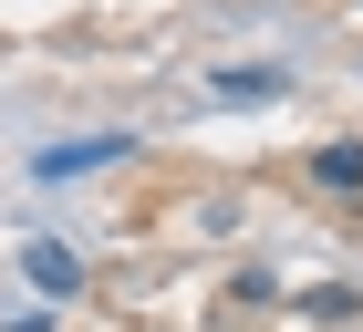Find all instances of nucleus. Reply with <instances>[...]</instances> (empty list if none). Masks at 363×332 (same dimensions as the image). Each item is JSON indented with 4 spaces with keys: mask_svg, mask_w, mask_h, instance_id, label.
I'll return each mask as SVG.
<instances>
[{
    "mask_svg": "<svg viewBox=\"0 0 363 332\" xmlns=\"http://www.w3.org/2000/svg\"><path fill=\"white\" fill-rule=\"evenodd\" d=\"M125 156H135V135H73V145H42L31 177H94V166H125Z\"/></svg>",
    "mask_w": 363,
    "mask_h": 332,
    "instance_id": "f257e3e1",
    "label": "nucleus"
},
{
    "mask_svg": "<svg viewBox=\"0 0 363 332\" xmlns=\"http://www.w3.org/2000/svg\"><path fill=\"white\" fill-rule=\"evenodd\" d=\"M21 270L42 280L52 301H73V291H84V260H73V249H52V239H31V249H21Z\"/></svg>",
    "mask_w": 363,
    "mask_h": 332,
    "instance_id": "f03ea898",
    "label": "nucleus"
},
{
    "mask_svg": "<svg viewBox=\"0 0 363 332\" xmlns=\"http://www.w3.org/2000/svg\"><path fill=\"white\" fill-rule=\"evenodd\" d=\"M311 187H333V197H363V145L342 135V145H322L311 156Z\"/></svg>",
    "mask_w": 363,
    "mask_h": 332,
    "instance_id": "7ed1b4c3",
    "label": "nucleus"
},
{
    "mask_svg": "<svg viewBox=\"0 0 363 332\" xmlns=\"http://www.w3.org/2000/svg\"><path fill=\"white\" fill-rule=\"evenodd\" d=\"M280 94V73L270 62H239V73H218V104H270Z\"/></svg>",
    "mask_w": 363,
    "mask_h": 332,
    "instance_id": "20e7f679",
    "label": "nucleus"
}]
</instances>
